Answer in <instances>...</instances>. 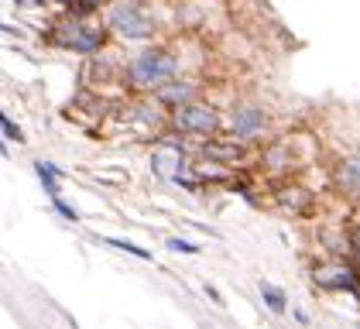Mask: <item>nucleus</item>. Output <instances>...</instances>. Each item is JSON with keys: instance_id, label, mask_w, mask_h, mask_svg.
I'll return each mask as SVG.
<instances>
[{"instance_id": "f03ea898", "label": "nucleus", "mask_w": 360, "mask_h": 329, "mask_svg": "<svg viewBox=\"0 0 360 329\" xmlns=\"http://www.w3.org/2000/svg\"><path fill=\"white\" fill-rule=\"evenodd\" d=\"M107 25L120 38H127V41H148L155 34V21L148 18V11L141 4H134V0H117L110 7V14H107Z\"/></svg>"}, {"instance_id": "39448f33", "label": "nucleus", "mask_w": 360, "mask_h": 329, "mask_svg": "<svg viewBox=\"0 0 360 329\" xmlns=\"http://www.w3.org/2000/svg\"><path fill=\"white\" fill-rule=\"evenodd\" d=\"M103 45V27H83V25H72V38H65V49L72 52H96Z\"/></svg>"}, {"instance_id": "20e7f679", "label": "nucleus", "mask_w": 360, "mask_h": 329, "mask_svg": "<svg viewBox=\"0 0 360 329\" xmlns=\"http://www.w3.org/2000/svg\"><path fill=\"white\" fill-rule=\"evenodd\" d=\"M264 124H268V117H264V110L257 107H240L233 110V117H230V127H233L237 137H257L264 131Z\"/></svg>"}, {"instance_id": "6e6552de", "label": "nucleus", "mask_w": 360, "mask_h": 329, "mask_svg": "<svg viewBox=\"0 0 360 329\" xmlns=\"http://www.w3.org/2000/svg\"><path fill=\"white\" fill-rule=\"evenodd\" d=\"M340 186L347 192H354V195H360V158L343 162V168H340Z\"/></svg>"}, {"instance_id": "dca6fc26", "label": "nucleus", "mask_w": 360, "mask_h": 329, "mask_svg": "<svg viewBox=\"0 0 360 329\" xmlns=\"http://www.w3.org/2000/svg\"><path fill=\"white\" fill-rule=\"evenodd\" d=\"M18 4H31V7H45V0H18Z\"/></svg>"}, {"instance_id": "0eeeda50", "label": "nucleus", "mask_w": 360, "mask_h": 329, "mask_svg": "<svg viewBox=\"0 0 360 329\" xmlns=\"http://www.w3.org/2000/svg\"><path fill=\"white\" fill-rule=\"evenodd\" d=\"M316 281L323 288H350L354 292V278H350V271H343V268H326V271L316 274Z\"/></svg>"}, {"instance_id": "ddd939ff", "label": "nucleus", "mask_w": 360, "mask_h": 329, "mask_svg": "<svg viewBox=\"0 0 360 329\" xmlns=\"http://www.w3.org/2000/svg\"><path fill=\"white\" fill-rule=\"evenodd\" d=\"M52 202H56V209H58V213H62V217H65V219H79V213H76L72 206H65L62 199H52Z\"/></svg>"}, {"instance_id": "9b49d317", "label": "nucleus", "mask_w": 360, "mask_h": 329, "mask_svg": "<svg viewBox=\"0 0 360 329\" xmlns=\"http://www.w3.org/2000/svg\"><path fill=\"white\" fill-rule=\"evenodd\" d=\"M168 250H175V254H199V247L189 244V240H179V237L168 240Z\"/></svg>"}, {"instance_id": "423d86ee", "label": "nucleus", "mask_w": 360, "mask_h": 329, "mask_svg": "<svg viewBox=\"0 0 360 329\" xmlns=\"http://www.w3.org/2000/svg\"><path fill=\"white\" fill-rule=\"evenodd\" d=\"M158 100L179 110V107H186V103L195 100V86L193 82H165V86L158 89Z\"/></svg>"}, {"instance_id": "9d476101", "label": "nucleus", "mask_w": 360, "mask_h": 329, "mask_svg": "<svg viewBox=\"0 0 360 329\" xmlns=\"http://www.w3.org/2000/svg\"><path fill=\"white\" fill-rule=\"evenodd\" d=\"M107 244L117 247V250H124V254H134V257H141V261H151V250H144V247L131 244V240H117V237H110Z\"/></svg>"}, {"instance_id": "2eb2a0df", "label": "nucleus", "mask_w": 360, "mask_h": 329, "mask_svg": "<svg viewBox=\"0 0 360 329\" xmlns=\"http://www.w3.org/2000/svg\"><path fill=\"white\" fill-rule=\"evenodd\" d=\"M350 240H354V247H357V254H360V226H354V233H350Z\"/></svg>"}, {"instance_id": "f257e3e1", "label": "nucleus", "mask_w": 360, "mask_h": 329, "mask_svg": "<svg viewBox=\"0 0 360 329\" xmlns=\"http://www.w3.org/2000/svg\"><path fill=\"white\" fill-rule=\"evenodd\" d=\"M175 69H179V62L168 52H144L131 62L127 79L134 89H162L165 82H172Z\"/></svg>"}, {"instance_id": "1a4fd4ad", "label": "nucleus", "mask_w": 360, "mask_h": 329, "mask_svg": "<svg viewBox=\"0 0 360 329\" xmlns=\"http://www.w3.org/2000/svg\"><path fill=\"white\" fill-rule=\"evenodd\" d=\"M261 295H264V302H268L271 312H285V292H281V288L268 285V281H261Z\"/></svg>"}, {"instance_id": "f8f14e48", "label": "nucleus", "mask_w": 360, "mask_h": 329, "mask_svg": "<svg viewBox=\"0 0 360 329\" xmlns=\"http://www.w3.org/2000/svg\"><path fill=\"white\" fill-rule=\"evenodd\" d=\"M0 124H4V134H7V141H25L21 127H14V120H11V117H0Z\"/></svg>"}, {"instance_id": "7ed1b4c3", "label": "nucleus", "mask_w": 360, "mask_h": 329, "mask_svg": "<svg viewBox=\"0 0 360 329\" xmlns=\"http://www.w3.org/2000/svg\"><path fill=\"white\" fill-rule=\"evenodd\" d=\"M172 124H175V131H182V134H213L217 131V113L210 107H199V103H186V107L175 110V117H172Z\"/></svg>"}, {"instance_id": "4468645a", "label": "nucleus", "mask_w": 360, "mask_h": 329, "mask_svg": "<svg viewBox=\"0 0 360 329\" xmlns=\"http://www.w3.org/2000/svg\"><path fill=\"white\" fill-rule=\"evenodd\" d=\"M202 292H206L210 299L217 302V305H226V302H223V295H220V292H217V288H213V285H202Z\"/></svg>"}]
</instances>
